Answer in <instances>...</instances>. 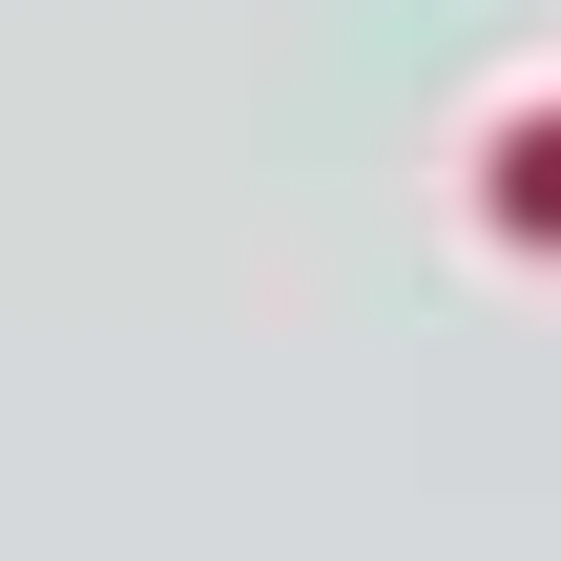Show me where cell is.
<instances>
[{
	"instance_id": "cell-1",
	"label": "cell",
	"mask_w": 561,
	"mask_h": 561,
	"mask_svg": "<svg viewBox=\"0 0 561 561\" xmlns=\"http://www.w3.org/2000/svg\"><path fill=\"white\" fill-rule=\"evenodd\" d=\"M500 187H520V229H561V146H520V167H500Z\"/></svg>"
}]
</instances>
